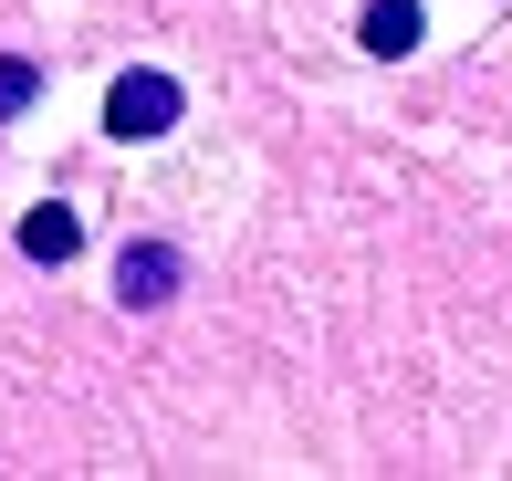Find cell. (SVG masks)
I'll list each match as a JSON object with an SVG mask.
<instances>
[{
  "label": "cell",
  "instance_id": "1",
  "mask_svg": "<svg viewBox=\"0 0 512 481\" xmlns=\"http://www.w3.org/2000/svg\"><path fill=\"white\" fill-rule=\"evenodd\" d=\"M178 116H189V84L157 74V63H147V74H115V84H105V136H126V147H136V136H168Z\"/></svg>",
  "mask_w": 512,
  "mask_h": 481
},
{
  "label": "cell",
  "instance_id": "5",
  "mask_svg": "<svg viewBox=\"0 0 512 481\" xmlns=\"http://www.w3.org/2000/svg\"><path fill=\"white\" fill-rule=\"evenodd\" d=\"M32 95H42V63H32V53H0V126H11Z\"/></svg>",
  "mask_w": 512,
  "mask_h": 481
},
{
  "label": "cell",
  "instance_id": "4",
  "mask_svg": "<svg viewBox=\"0 0 512 481\" xmlns=\"http://www.w3.org/2000/svg\"><path fill=\"white\" fill-rule=\"evenodd\" d=\"M21 251H32V262H74V251H84V220L74 210H32V220H21Z\"/></svg>",
  "mask_w": 512,
  "mask_h": 481
},
{
  "label": "cell",
  "instance_id": "2",
  "mask_svg": "<svg viewBox=\"0 0 512 481\" xmlns=\"http://www.w3.org/2000/svg\"><path fill=\"white\" fill-rule=\"evenodd\" d=\"M178 293H189V251L178 241H126L115 251V304L126 314H168Z\"/></svg>",
  "mask_w": 512,
  "mask_h": 481
},
{
  "label": "cell",
  "instance_id": "3",
  "mask_svg": "<svg viewBox=\"0 0 512 481\" xmlns=\"http://www.w3.org/2000/svg\"><path fill=\"white\" fill-rule=\"evenodd\" d=\"M356 42H366L377 63L418 53V0H366V11H356Z\"/></svg>",
  "mask_w": 512,
  "mask_h": 481
}]
</instances>
